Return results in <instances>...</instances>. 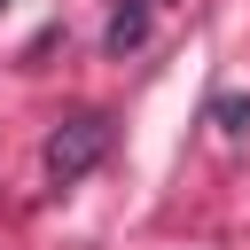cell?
<instances>
[{"label":"cell","mask_w":250,"mask_h":250,"mask_svg":"<svg viewBox=\"0 0 250 250\" xmlns=\"http://www.w3.org/2000/svg\"><path fill=\"white\" fill-rule=\"evenodd\" d=\"M148 16H156V0H117V16H109V31H102V47H109V55H133V47L148 39Z\"/></svg>","instance_id":"2"},{"label":"cell","mask_w":250,"mask_h":250,"mask_svg":"<svg viewBox=\"0 0 250 250\" xmlns=\"http://www.w3.org/2000/svg\"><path fill=\"white\" fill-rule=\"evenodd\" d=\"M102 156H109V117L102 109H78V117H62L47 133V156L39 164H47V188H78Z\"/></svg>","instance_id":"1"}]
</instances>
